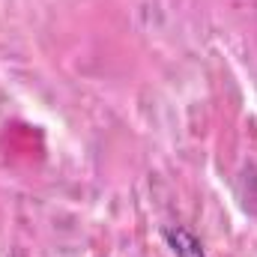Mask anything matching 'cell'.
<instances>
[{
    "mask_svg": "<svg viewBox=\"0 0 257 257\" xmlns=\"http://www.w3.org/2000/svg\"><path fill=\"white\" fill-rule=\"evenodd\" d=\"M165 239H168V245L174 248V254L177 257H206L203 245H200V239L194 236L192 230L180 227V224L165 227Z\"/></svg>",
    "mask_w": 257,
    "mask_h": 257,
    "instance_id": "cell-1",
    "label": "cell"
}]
</instances>
